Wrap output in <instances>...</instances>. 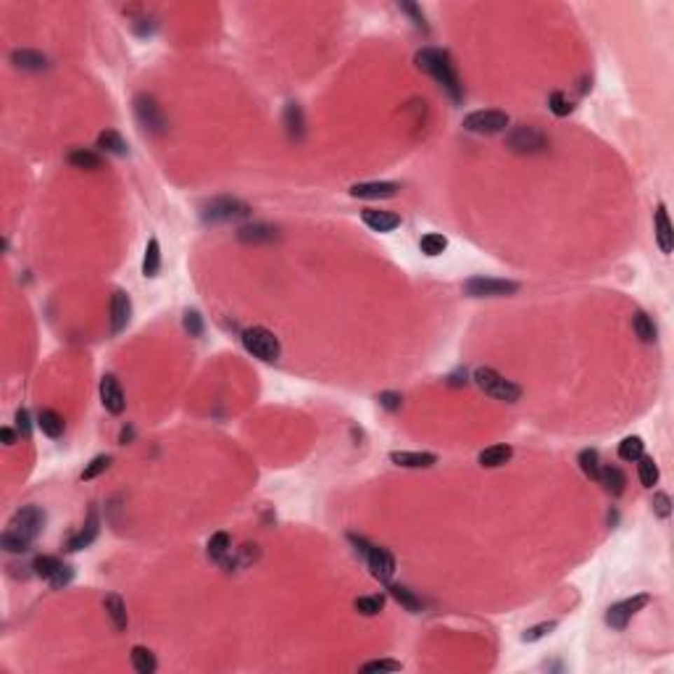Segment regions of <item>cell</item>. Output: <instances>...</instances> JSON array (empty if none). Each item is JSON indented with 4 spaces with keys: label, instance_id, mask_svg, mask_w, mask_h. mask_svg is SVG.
<instances>
[{
    "label": "cell",
    "instance_id": "cb8c5ba5",
    "mask_svg": "<svg viewBox=\"0 0 674 674\" xmlns=\"http://www.w3.org/2000/svg\"><path fill=\"white\" fill-rule=\"evenodd\" d=\"M98 148L103 153H111V156H127L130 153V145L127 140L121 137L116 130H106L98 135Z\"/></svg>",
    "mask_w": 674,
    "mask_h": 674
},
{
    "label": "cell",
    "instance_id": "ffe728a7",
    "mask_svg": "<svg viewBox=\"0 0 674 674\" xmlns=\"http://www.w3.org/2000/svg\"><path fill=\"white\" fill-rule=\"evenodd\" d=\"M514 456V448L511 446H490L485 448L482 453H479V467L485 469H498L503 467V464H509Z\"/></svg>",
    "mask_w": 674,
    "mask_h": 674
},
{
    "label": "cell",
    "instance_id": "1f68e13d",
    "mask_svg": "<svg viewBox=\"0 0 674 674\" xmlns=\"http://www.w3.org/2000/svg\"><path fill=\"white\" fill-rule=\"evenodd\" d=\"M579 469L585 472V477H590L593 482H598V477H600V458H598V451H593V448H585V451L579 453Z\"/></svg>",
    "mask_w": 674,
    "mask_h": 674
},
{
    "label": "cell",
    "instance_id": "277c9868",
    "mask_svg": "<svg viewBox=\"0 0 674 674\" xmlns=\"http://www.w3.org/2000/svg\"><path fill=\"white\" fill-rule=\"evenodd\" d=\"M506 145L511 148L514 153H522V156H535V153H545L548 151V135L535 127H514L506 137Z\"/></svg>",
    "mask_w": 674,
    "mask_h": 674
},
{
    "label": "cell",
    "instance_id": "d6a6232c",
    "mask_svg": "<svg viewBox=\"0 0 674 674\" xmlns=\"http://www.w3.org/2000/svg\"><path fill=\"white\" fill-rule=\"evenodd\" d=\"M645 453V443H642V437L632 435V437H624L619 443V458L621 461H638V458Z\"/></svg>",
    "mask_w": 674,
    "mask_h": 674
},
{
    "label": "cell",
    "instance_id": "7402d4cb",
    "mask_svg": "<svg viewBox=\"0 0 674 674\" xmlns=\"http://www.w3.org/2000/svg\"><path fill=\"white\" fill-rule=\"evenodd\" d=\"M11 61L16 69H24V71H43L48 69V58L37 50H13Z\"/></svg>",
    "mask_w": 674,
    "mask_h": 674
},
{
    "label": "cell",
    "instance_id": "b9f144b4",
    "mask_svg": "<svg viewBox=\"0 0 674 674\" xmlns=\"http://www.w3.org/2000/svg\"><path fill=\"white\" fill-rule=\"evenodd\" d=\"M548 106H551V111H553L556 116H569V114H572V103L566 100L564 92H553V95L548 98Z\"/></svg>",
    "mask_w": 674,
    "mask_h": 674
},
{
    "label": "cell",
    "instance_id": "8992f818",
    "mask_svg": "<svg viewBox=\"0 0 674 674\" xmlns=\"http://www.w3.org/2000/svg\"><path fill=\"white\" fill-rule=\"evenodd\" d=\"M45 527V511L37 506H24L22 511L13 514V519L8 522V532L24 537L27 543H34V537L43 532Z\"/></svg>",
    "mask_w": 674,
    "mask_h": 674
},
{
    "label": "cell",
    "instance_id": "681fc988",
    "mask_svg": "<svg viewBox=\"0 0 674 674\" xmlns=\"http://www.w3.org/2000/svg\"><path fill=\"white\" fill-rule=\"evenodd\" d=\"M0 437H3L6 446H13V443H16V435H13L11 427H3V429H0Z\"/></svg>",
    "mask_w": 674,
    "mask_h": 674
},
{
    "label": "cell",
    "instance_id": "44dd1931",
    "mask_svg": "<svg viewBox=\"0 0 674 674\" xmlns=\"http://www.w3.org/2000/svg\"><path fill=\"white\" fill-rule=\"evenodd\" d=\"M238 238L242 240V242L259 245V242H274L280 235H277V229L269 227V224H248V227H240Z\"/></svg>",
    "mask_w": 674,
    "mask_h": 674
},
{
    "label": "cell",
    "instance_id": "ba28073f",
    "mask_svg": "<svg viewBox=\"0 0 674 674\" xmlns=\"http://www.w3.org/2000/svg\"><path fill=\"white\" fill-rule=\"evenodd\" d=\"M464 287L472 298H503L519 290V284L511 280H490V277H472Z\"/></svg>",
    "mask_w": 674,
    "mask_h": 674
},
{
    "label": "cell",
    "instance_id": "7a4b0ae2",
    "mask_svg": "<svg viewBox=\"0 0 674 674\" xmlns=\"http://www.w3.org/2000/svg\"><path fill=\"white\" fill-rule=\"evenodd\" d=\"M474 382H477L479 390L485 392V395H490V398H495V401L516 403L522 398V387H519V385H514L511 380H506L503 374H498V371L490 369V366H479V369L474 371Z\"/></svg>",
    "mask_w": 674,
    "mask_h": 674
},
{
    "label": "cell",
    "instance_id": "e575fe53",
    "mask_svg": "<svg viewBox=\"0 0 674 674\" xmlns=\"http://www.w3.org/2000/svg\"><path fill=\"white\" fill-rule=\"evenodd\" d=\"M632 326H635V335L640 337L642 343H653L656 340V324L651 322V316L638 311L632 316Z\"/></svg>",
    "mask_w": 674,
    "mask_h": 674
},
{
    "label": "cell",
    "instance_id": "7bdbcfd3",
    "mask_svg": "<svg viewBox=\"0 0 674 674\" xmlns=\"http://www.w3.org/2000/svg\"><path fill=\"white\" fill-rule=\"evenodd\" d=\"M551 630H556V621H543V624H537V627H530V630L524 632L522 640H524V642H535V640H540V638H545V635H548Z\"/></svg>",
    "mask_w": 674,
    "mask_h": 674
},
{
    "label": "cell",
    "instance_id": "5b68a950",
    "mask_svg": "<svg viewBox=\"0 0 674 674\" xmlns=\"http://www.w3.org/2000/svg\"><path fill=\"white\" fill-rule=\"evenodd\" d=\"M135 116H137L142 130L151 132V135H163L166 127H169L166 114H163V109L158 106V100L153 98V95H145V92L135 98Z\"/></svg>",
    "mask_w": 674,
    "mask_h": 674
},
{
    "label": "cell",
    "instance_id": "d6986e66",
    "mask_svg": "<svg viewBox=\"0 0 674 674\" xmlns=\"http://www.w3.org/2000/svg\"><path fill=\"white\" fill-rule=\"evenodd\" d=\"M656 240H659V248H661V253H672L674 232H672V224H669L666 206L656 208Z\"/></svg>",
    "mask_w": 674,
    "mask_h": 674
},
{
    "label": "cell",
    "instance_id": "bcb514c9",
    "mask_svg": "<svg viewBox=\"0 0 674 674\" xmlns=\"http://www.w3.org/2000/svg\"><path fill=\"white\" fill-rule=\"evenodd\" d=\"M16 429H19V435H22L24 440H29V435H32V422H29V411H27V408H19V411H16Z\"/></svg>",
    "mask_w": 674,
    "mask_h": 674
},
{
    "label": "cell",
    "instance_id": "74e56055",
    "mask_svg": "<svg viewBox=\"0 0 674 674\" xmlns=\"http://www.w3.org/2000/svg\"><path fill=\"white\" fill-rule=\"evenodd\" d=\"M382 609H385V598L382 596H364V598L356 600V611L364 614V617H377Z\"/></svg>",
    "mask_w": 674,
    "mask_h": 674
},
{
    "label": "cell",
    "instance_id": "6da1fadb",
    "mask_svg": "<svg viewBox=\"0 0 674 674\" xmlns=\"http://www.w3.org/2000/svg\"><path fill=\"white\" fill-rule=\"evenodd\" d=\"M416 66L427 71V74L435 79L440 88L446 90L453 103H461L464 98V90H461V82H458L456 66L451 61V55L440 48H425L416 53Z\"/></svg>",
    "mask_w": 674,
    "mask_h": 674
},
{
    "label": "cell",
    "instance_id": "484cf974",
    "mask_svg": "<svg viewBox=\"0 0 674 674\" xmlns=\"http://www.w3.org/2000/svg\"><path fill=\"white\" fill-rule=\"evenodd\" d=\"M106 611H109V617H111V621H114V627H116V630H119V632L127 630L130 617H127V606H124L121 596H116V593L106 596Z\"/></svg>",
    "mask_w": 674,
    "mask_h": 674
},
{
    "label": "cell",
    "instance_id": "d4e9b609",
    "mask_svg": "<svg viewBox=\"0 0 674 674\" xmlns=\"http://www.w3.org/2000/svg\"><path fill=\"white\" fill-rule=\"evenodd\" d=\"M158 272H161V245L156 238H151L145 245V256H142V274L158 277Z\"/></svg>",
    "mask_w": 674,
    "mask_h": 674
},
{
    "label": "cell",
    "instance_id": "83f0119b",
    "mask_svg": "<svg viewBox=\"0 0 674 674\" xmlns=\"http://www.w3.org/2000/svg\"><path fill=\"white\" fill-rule=\"evenodd\" d=\"M37 425H40V429H43L48 437H61L64 435V416L58 411H53V408H45V411H40V416H37Z\"/></svg>",
    "mask_w": 674,
    "mask_h": 674
},
{
    "label": "cell",
    "instance_id": "7c38bea8",
    "mask_svg": "<svg viewBox=\"0 0 674 674\" xmlns=\"http://www.w3.org/2000/svg\"><path fill=\"white\" fill-rule=\"evenodd\" d=\"M364 558H366V564H369L371 577H374V579L390 582L392 575H395V558H392L390 551H385V548H380V545H369V551H366Z\"/></svg>",
    "mask_w": 674,
    "mask_h": 674
},
{
    "label": "cell",
    "instance_id": "e0dca14e",
    "mask_svg": "<svg viewBox=\"0 0 674 674\" xmlns=\"http://www.w3.org/2000/svg\"><path fill=\"white\" fill-rule=\"evenodd\" d=\"M401 187L395 182H359L350 187V195L364 198V200H377V198H395Z\"/></svg>",
    "mask_w": 674,
    "mask_h": 674
},
{
    "label": "cell",
    "instance_id": "f546056e",
    "mask_svg": "<svg viewBox=\"0 0 674 674\" xmlns=\"http://www.w3.org/2000/svg\"><path fill=\"white\" fill-rule=\"evenodd\" d=\"M132 666H135V672L140 674H153L158 669L156 656H153V651H148L145 645H135V648H132Z\"/></svg>",
    "mask_w": 674,
    "mask_h": 674
},
{
    "label": "cell",
    "instance_id": "ac0fdd59",
    "mask_svg": "<svg viewBox=\"0 0 674 674\" xmlns=\"http://www.w3.org/2000/svg\"><path fill=\"white\" fill-rule=\"evenodd\" d=\"M98 530H100V519H98V511L92 509V511H90V516H88V524L82 527V532L74 535V537L66 543V551H71V553H74V551L88 548V545L92 543L95 537H98Z\"/></svg>",
    "mask_w": 674,
    "mask_h": 674
},
{
    "label": "cell",
    "instance_id": "8d00e7d4",
    "mask_svg": "<svg viewBox=\"0 0 674 674\" xmlns=\"http://www.w3.org/2000/svg\"><path fill=\"white\" fill-rule=\"evenodd\" d=\"M229 548H232V543H229L227 532H216L208 540V556H211L214 561H221V558L229 553Z\"/></svg>",
    "mask_w": 674,
    "mask_h": 674
},
{
    "label": "cell",
    "instance_id": "3957f363",
    "mask_svg": "<svg viewBox=\"0 0 674 674\" xmlns=\"http://www.w3.org/2000/svg\"><path fill=\"white\" fill-rule=\"evenodd\" d=\"M242 345L248 353H253L256 359L261 361H277L280 359V340L274 337V332H269L266 326H248L242 332Z\"/></svg>",
    "mask_w": 674,
    "mask_h": 674
},
{
    "label": "cell",
    "instance_id": "836d02e7",
    "mask_svg": "<svg viewBox=\"0 0 674 674\" xmlns=\"http://www.w3.org/2000/svg\"><path fill=\"white\" fill-rule=\"evenodd\" d=\"M419 248H422V253H425V256L435 259V256H440V253L448 248V238H446V235H440V232H429V235H425V238H422Z\"/></svg>",
    "mask_w": 674,
    "mask_h": 674
},
{
    "label": "cell",
    "instance_id": "f6af8a7d",
    "mask_svg": "<svg viewBox=\"0 0 674 674\" xmlns=\"http://www.w3.org/2000/svg\"><path fill=\"white\" fill-rule=\"evenodd\" d=\"M185 329L193 337L203 335V319H200V314H198V311H187V314H185Z\"/></svg>",
    "mask_w": 674,
    "mask_h": 674
},
{
    "label": "cell",
    "instance_id": "52a82bcc",
    "mask_svg": "<svg viewBox=\"0 0 674 674\" xmlns=\"http://www.w3.org/2000/svg\"><path fill=\"white\" fill-rule=\"evenodd\" d=\"M464 130L474 135H500L509 130V116L503 111H474L464 119Z\"/></svg>",
    "mask_w": 674,
    "mask_h": 674
},
{
    "label": "cell",
    "instance_id": "c3c4849f",
    "mask_svg": "<svg viewBox=\"0 0 674 674\" xmlns=\"http://www.w3.org/2000/svg\"><path fill=\"white\" fill-rule=\"evenodd\" d=\"M401 401L403 398L398 395V392H382L380 395V403L387 408V411H398V408H401Z\"/></svg>",
    "mask_w": 674,
    "mask_h": 674
},
{
    "label": "cell",
    "instance_id": "9a60e30c",
    "mask_svg": "<svg viewBox=\"0 0 674 674\" xmlns=\"http://www.w3.org/2000/svg\"><path fill=\"white\" fill-rule=\"evenodd\" d=\"M390 461L395 467L403 469H429L437 464L435 453H425V451H392Z\"/></svg>",
    "mask_w": 674,
    "mask_h": 674
},
{
    "label": "cell",
    "instance_id": "d590c367",
    "mask_svg": "<svg viewBox=\"0 0 674 674\" xmlns=\"http://www.w3.org/2000/svg\"><path fill=\"white\" fill-rule=\"evenodd\" d=\"M638 477H640V482L645 488H653V485L659 482V467H656V461H653L651 456H645V453L638 458Z\"/></svg>",
    "mask_w": 674,
    "mask_h": 674
},
{
    "label": "cell",
    "instance_id": "ab89813d",
    "mask_svg": "<svg viewBox=\"0 0 674 674\" xmlns=\"http://www.w3.org/2000/svg\"><path fill=\"white\" fill-rule=\"evenodd\" d=\"M109 467H111V456H95L88 464V467H85V472H82V479H85V482H90V479H95L98 474H103V472H106Z\"/></svg>",
    "mask_w": 674,
    "mask_h": 674
},
{
    "label": "cell",
    "instance_id": "603a6c76",
    "mask_svg": "<svg viewBox=\"0 0 674 674\" xmlns=\"http://www.w3.org/2000/svg\"><path fill=\"white\" fill-rule=\"evenodd\" d=\"M598 482L603 485L606 493H611V495H621V493H624V485H627V477H624V472H621L619 467H600Z\"/></svg>",
    "mask_w": 674,
    "mask_h": 674
},
{
    "label": "cell",
    "instance_id": "8fae6325",
    "mask_svg": "<svg viewBox=\"0 0 674 674\" xmlns=\"http://www.w3.org/2000/svg\"><path fill=\"white\" fill-rule=\"evenodd\" d=\"M648 603H651L648 596H632V598L627 600H619V603H614V606L606 611V621H609L614 630H624V627L630 624L632 617H635L638 611L645 609Z\"/></svg>",
    "mask_w": 674,
    "mask_h": 674
},
{
    "label": "cell",
    "instance_id": "f1b7e54d",
    "mask_svg": "<svg viewBox=\"0 0 674 674\" xmlns=\"http://www.w3.org/2000/svg\"><path fill=\"white\" fill-rule=\"evenodd\" d=\"M66 161L71 163L74 169H88V172H95V169H100V166H103V161H100L98 153L85 151V148H76V151H71Z\"/></svg>",
    "mask_w": 674,
    "mask_h": 674
},
{
    "label": "cell",
    "instance_id": "f35d334b",
    "mask_svg": "<svg viewBox=\"0 0 674 674\" xmlns=\"http://www.w3.org/2000/svg\"><path fill=\"white\" fill-rule=\"evenodd\" d=\"M0 545H3V551H8V553H27L32 543H27L24 537H19V535H13L6 530L3 537H0Z\"/></svg>",
    "mask_w": 674,
    "mask_h": 674
},
{
    "label": "cell",
    "instance_id": "4dcf8cb0",
    "mask_svg": "<svg viewBox=\"0 0 674 674\" xmlns=\"http://www.w3.org/2000/svg\"><path fill=\"white\" fill-rule=\"evenodd\" d=\"M390 596L398 603H401L406 611H411V614H419V611L425 609V603H422V598L419 596H413L408 587H401V585H390Z\"/></svg>",
    "mask_w": 674,
    "mask_h": 674
},
{
    "label": "cell",
    "instance_id": "ee69618b",
    "mask_svg": "<svg viewBox=\"0 0 674 674\" xmlns=\"http://www.w3.org/2000/svg\"><path fill=\"white\" fill-rule=\"evenodd\" d=\"M653 511L659 514L661 519H666V516L672 514V500H669L666 493H656V495H653Z\"/></svg>",
    "mask_w": 674,
    "mask_h": 674
},
{
    "label": "cell",
    "instance_id": "5bb4252c",
    "mask_svg": "<svg viewBox=\"0 0 674 674\" xmlns=\"http://www.w3.org/2000/svg\"><path fill=\"white\" fill-rule=\"evenodd\" d=\"M130 316H132L130 295L124 293V290H116L114 298H111V332H114V335L124 332L127 324H130Z\"/></svg>",
    "mask_w": 674,
    "mask_h": 674
},
{
    "label": "cell",
    "instance_id": "9c48e42d",
    "mask_svg": "<svg viewBox=\"0 0 674 674\" xmlns=\"http://www.w3.org/2000/svg\"><path fill=\"white\" fill-rule=\"evenodd\" d=\"M34 572L43 577V579H48L53 587L69 585L71 577H74V569L69 564H64L61 558H55V556H37V558H34Z\"/></svg>",
    "mask_w": 674,
    "mask_h": 674
},
{
    "label": "cell",
    "instance_id": "4fadbf2b",
    "mask_svg": "<svg viewBox=\"0 0 674 674\" xmlns=\"http://www.w3.org/2000/svg\"><path fill=\"white\" fill-rule=\"evenodd\" d=\"M100 403H103V408L109 413H114V416H119V413L124 411V406H127L124 390H121L119 380H116L114 374H106V377L100 380Z\"/></svg>",
    "mask_w": 674,
    "mask_h": 674
},
{
    "label": "cell",
    "instance_id": "7dc6e473",
    "mask_svg": "<svg viewBox=\"0 0 674 674\" xmlns=\"http://www.w3.org/2000/svg\"><path fill=\"white\" fill-rule=\"evenodd\" d=\"M401 11L408 13V16H411V19H413V24H416V27H422L425 32H427V29H429V27H427V24H425V13L419 11V6H416V3H401Z\"/></svg>",
    "mask_w": 674,
    "mask_h": 674
},
{
    "label": "cell",
    "instance_id": "2e32d148",
    "mask_svg": "<svg viewBox=\"0 0 674 674\" xmlns=\"http://www.w3.org/2000/svg\"><path fill=\"white\" fill-rule=\"evenodd\" d=\"M361 221L374 232H392L395 227H401V216L392 211H380V208H364L361 211Z\"/></svg>",
    "mask_w": 674,
    "mask_h": 674
},
{
    "label": "cell",
    "instance_id": "30bf717a",
    "mask_svg": "<svg viewBox=\"0 0 674 674\" xmlns=\"http://www.w3.org/2000/svg\"><path fill=\"white\" fill-rule=\"evenodd\" d=\"M248 216V206L238 198H216L203 208V221H232V219Z\"/></svg>",
    "mask_w": 674,
    "mask_h": 674
},
{
    "label": "cell",
    "instance_id": "60d3db41",
    "mask_svg": "<svg viewBox=\"0 0 674 674\" xmlns=\"http://www.w3.org/2000/svg\"><path fill=\"white\" fill-rule=\"evenodd\" d=\"M361 672H401V661L392 659H377V661H366L361 666Z\"/></svg>",
    "mask_w": 674,
    "mask_h": 674
},
{
    "label": "cell",
    "instance_id": "4316f807",
    "mask_svg": "<svg viewBox=\"0 0 674 674\" xmlns=\"http://www.w3.org/2000/svg\"><path fill=\"white\" fill-rule=\"evenodd\" d=\"M284 127H287V135H290V140H301L303 137V111H301V106L298 103H287V109H284Z\"/></svg>",
    "mask_w": 674,
    "mask_h": 674
}]
</instances>
